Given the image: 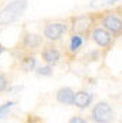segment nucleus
<instances>
[{"mask_svg": "<svg viewBox=\"0 0 122 123\" xmlns=\"http://www.w3.org/2000/svg\"><path fill=\"white\" fill-rule=\"evenodd\" d=\"M27 9L26 0H13L0 10V26H7L23 16Z\"/></svg>", "mask_w": 122, "mask_h": 123, "instance_id": "nucleus-1", "label": "nucleus"}, {"mask_svg": "<svg viewBox=\"0 0 122 123\" xmlns=\"http://www.w3.org/2000/svg\"><path fill=\"white\" fill-rule=\"evenodd\" d=\"M114 109L106 102H98L91 110V119L93 123H112Z\"/></svg>", "mask_w": 122, "mask_h": 123, "instance_id": "nucleus-2", "label": "nucleus"}, {"mask_svg": "<svg viewBox=\"0 0 122 123\" xmlns=\"http://www.w3.org/2000/svg\"><path fill=\"white\" fill-rule=\"evenodd\" d=\"M65 31H66V25L65 23H59V22L49 23L43 30V36L49 40H59L65 34Z\"/></svg>", "mask_w": 122, "mask_h": 123, "instance_id": "nucleus-3", "label": "nucleus"}, {"mask_svg": "<svg viewBox=\"0 0 122 123\" xmlns=\"http://www.w3.org/2000/svg\"><path fill=\"white\" fill-rule=\"evenodd\" d=\"M102 25H103V29H106L112 34L122 33V20L115 14H106L102 20Z\"/></svg>", "mask_w": 122, "mask_h": 123, "instance_id": "nucleus-4", "label": "nucleus"}, {"mask_svg": "<svg viewBox=\"0 0 122 123\" xmlns=\"http://www.w3.org/2000/svg\"><path fill=\"white\" fill-rule=\"evenodd\" d=\"M92 39H93V42H95L98 46H101V47H106V46H109L111 42H112L111 33L106 30V29H103V27H96L95 30L92 31Z\"/></svg>", "mask_w": 122, "mask_h": 123, "instance_id": "nucleus-5", "label": "nucleus"}, {"mask_svg": "<svg viewBox=\"0 0 122 123\" xmlns=\"http://www.w3.org/2000/svg\"><path fill=\"white\" fill-rule=\"evenodd\" d=\"M93 102V94L86 90H81V92L75 93V100H73V106H76L78 109L83 110L86 107H89Z\"/></svg>", "mask_w": 122, "mask_h": 123, "instance_id": "nucleus-6", "label": "nucleus"}, {"mask_svg": "<svg viewBox=\"0 0 122 123\" xmlns=\"http://www.w3.org/2000/svg\"><path fill=\"white\" fill-rule=\"evenodd\" d=\"M56 100L61 105L72 106L73 105V100H75V92L70 87H61L58 90V93H56Z\"/></svg>", "mask_w": 122, "mask_h": 123, "instance_id": "nucleus-7", "label": "nucleus"}, {"mask_svg": "<svg viewBox=\"0 0 122 123\" xmlns=\"http://www.w3.org/2000/svg\"><path fill=\"white\" fill-rule=\"evenodd\" d=\"M42 42H43L42 36L30 33V31H26L25 36H23V46L26 49H36L42 44Z\"/></svg>", "mask_w": 122, "mask_h": 123, "instance_id": "nucleus-8", "label": "nucleus"}, {"mask_svg": "<svg viewBox=\"0 0 122 123\" xmlns=\"http://www.w3.org/2000/svg\"><path fill=\"white\" fill-rule=\"evenodd\" d=\"M42 57H43V60L46 62L49 66H53L61 59V52L58 49H55V47H46L42 52Z\"/></svg>", "mask_w": 122, "mask_h": 123, "instance_id": "nucleus-9", "label": "nucleus"}, {"mask_svg": "<svg viewBox=\"0 0 122 123\" xmlns=\"http://www.w3.org/2000/svg\"><path fill=\"white\" fill-rule=\"evenodd\" d=\"M91 26V19L86 17V16H81L78 19L73 20V25H72V30L75 34H81L83 31H86Z\"/></svg>", "mask_w": 122, "mask_h": 123, "instance_id": "nucleus-10", "label": "nucleus"}, {"mask_svg": "<svg viewBox=\"0 0 122 123\" xmlns=\"http://www.w3.org/2000/svg\"><path fill=\"white\" fill-rule=\"evenodd\" d=\"M82 43H83V40H82L81 34H73L70 39V52H73V53L78 52L82 47Z\"/></svg>", "mask_w": 122, "mask_h": 123, "instance_id": "nucleus-11", "label": "nucleus"}, {"mask_svg": "<svg viewBox=\"0 0 122 123\" xmlns=\"http://www.w3.org/2000/svg\"><path fill=\"white\" fill-rule=\"evenodd\" d=\"M22 67L26 70V72H30L36 69V59L33 56H26L23 60H22Z\"/></svg>", "mask_w": 122, "mask_h": 123, "instance_id": "nucleus-12", "label": "nucleus"}, {"mask_svg": "<svg viewBox=\"0 0 122 123\" xmlns=\"http://www.w3.org/2000/svg\"><path fill=\"white\" fill-rule=\"evenodd\" d=\"M13 106H14V102H6L4 105H1L0 106V119H4Z\"/></svg>", "mask_w": 122, "mask_h": 123, "instance_id": "nucleus-13", "label": "nucleus"}, {"mask_svg": "<svg viewBox=\"0 0 122 123\" xmlns=\"http://www.w3.org/2000/svg\"><path fill=\"white\" fill-rule=\"evenodd\" d=\"M36 73H37V76H52V67L47 64V66H40V67H37L36 69Z\"/></svg>", "mask_w": 122, "mask_h": 123, "instance_id": "nucleus-14", "label": "nucleus"}, {"mask_svg": "<svg viewBox=\"0 0 122 123\" xmlns=\"http://www.w3.org/2000/svg\"><path fill=\"white\" fill-rule=\"evenodd\" d=\"M119 0H92L91 7H99V6H103V4H114Z\"/></svg>", "mask_w": 122, "mask_h": 123, "instance_id": "nucleus-15", "label": "nucleus"}, {"mask_svg": "<svg viewBox=\"0 0 122 123\" xmlns=\"http://www.w3.org/2000/svg\"><path fill=\"white\" fill-rule=\"evenodd\" d=\"M68 123H88V120L85 117H82V116H73V117L69 119Z\"/></svg>", "mask_w": 122, "mask_h": 123, "instance_id": "nucleus-16", "label": "nucleus"}, {"mask_svg": "<svg viewBox=\"0 0 122 123\" xmlns=\"http://www.w3.org/2000/svg\"><path fill=\"white\" fill-rule=\"evenodd\" d=\"M7 79L3 76V74H0V92H4L6 89H7Z\"/></svg>", "mask_w": 122, "mask_h": 123, "instance_id": "nucleus-17", "label": "nucleus"}, {"mask_svg": "<svg viewBox=\"0 0 122 123\" xmlns=\"http://www.w3.org/2000/svg\"><path fill=\"white\" fill-rule=\"evenodd\" d=\"M3 50H4V49H3V46H1V43H0V55L3 53Z\"/></svg>", "mask_w": 122, "mask_h": 123, "instance_id": "nucleus-18", "label": "nucleus"}]
</instances>
